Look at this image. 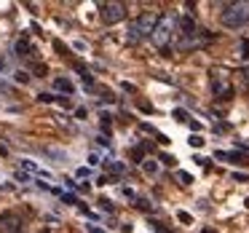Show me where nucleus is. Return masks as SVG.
I'll use <instances>...</instances> for the list:
<instances>
[{"label": "nucleus", "mask_w": 249, "mask_h": 233, "mask_svg": "<svg viewBox=\"0 0 249 233\" xmlns=\"http://www.w3.org/2000/svg\"><path fill=\"white\" fill-rule=\"evenodd\" d=\"M158 24V17L150 11L140 14V17L134 19V22L129 24V30H126V40L129 43H140L142 38H153V30H156Z\"/></svg>", "instance_id": "f257e3e1"}, {"label": "nucleus", "mask_w": 249, "mask_h": 233, "mask_svg": "<svg viewBox=\"0 0 249 233\" xmlns=\"http://www.w3.org/2000/svg\"><path fill=\"white\" fill-rule=\"evenodd\" d=\"M177 27H179V19H177V14H163V17H158V24H156V30H153V43L158 46V49H166L169 43H172V35L177 33Z\"/></svg>", "instance_id": "f03ea898"}, {"label": "nucleus", "mask_w": 249, "mask_h": 233, "mask_svg": "<svg viewBox=\"0 0 249 233\" xmlns=\"http://www.w3.org/2000/svg\"><path fill=\"white\" fill-rule=\"evenodd\" d=\"M222 24L228 30H241L249 24V3H228L222 11Z\"/></svg>", "instance_id": "7ed1b4c3"}, {"label": "nucleus", "mask_w": 249, "mask_h": 233, "mask_svg": "<svg viewBox=\"0 0 249 233\" xmlns=\"http://www.w3.org/2000/svg\"><path fill=\"white\" fill-rule=\"evenodd\" d=\"M209 75H212L209 81H212V91H214V97L217 99H231V94H233L231 72H228L225 67H214Z\"/></svg>", "instance_id": "20e7f679"}, {"label": "nucleus", "mask_w": 249, "mask_h": 233, "mask_svg": "<svg viewBox=\"0 0 249 233\" xmlns=\"http://www.w3.org/2000/svg\"><path fill=\"white\" fill-rule=\"evenodd\" d=\"M99 19H102V24H107V27H113V24L124 22L126 19V3H102L99 6Z\"/></svg>", "instance_id": "39448f33"}, {"label": "nucleus", "mask_w": 249, "mask_h": 233, "mask_svg": "<svg viewBox=\"0 0 249 233\" xmlns=\"http://www.w3.org/2000/svg\"><path fill=\"white\" fill-rule=\"evenodd\" d=\"M22 231V220H19L17 215H3L0 217V233H19Z\"/></svg>", "instance_id": "423d86ee"}, {"label": "nucleus", "mask_w": 249, "mask_h": 233, "mask_svg": "<svg viewBox=\"0 0 249 233\" xmlns=\"http://www.w3.org/2000/svg\"><path fill=\"white\" fill-rule=\"evenodd\" d=\"M217 158H220V161H231V163H249V158L244 156V153H222V150H217Z\"/></svg>", "instance_id": "0eeeda50"}, {"label": "nucleus", "mask_w": 249, "mask_h": 233, "mask_svg": "<svg viewBox=\"0 0 249 233\" xmlns=\"http://www.w3.org/2000/svg\"><path fill=\"white\" fill-rule=\"evenodd\" d=\"M17 54H19V56H33V54H35L33 43H30L27 38H19V40H17Z\"/></svg>", "instance_id": "6e6552de"}, {"label": "nucleus", "mask_w": 249, "mask_h": 233, "mask_svg": "<svg viewBox=\"0 0 249 233\" xmlns=\"http://www.w3.org/2000/svg\"><path fill=\"white\" fill-rule=\"evenodd\" d=\"M54 86L59 89V91H65V94H72V91H75V86H72V81H70V78H56V81H54Z\"/></svg>", "instance_id": "1a4fd4ad"}, {"label": "nucleus", "mask_w": 249, "mask_h": 233, "mask_svg": "<svg viewBox=\"0 0 249 233\" xmlns=\"http://www.w3.org/2000/svg\"><path fill=\"white\" fill-rule=\"evenodd\" d=\"M142 169H145V174H158V161H142Z\"/></svg>", "instance_id": "9d476101"}, {"label": "nucleus", "mask_w": 249, "mask_h": 233, "mask_svg": "<svg viewBox=\"0 0 249 233\" xmlns=\"http://www.w3.org/2000/svg\"><path fill=\"white\" fill-rule=\"evenodd\" d=\"M145 150H147V145H140V147H134V150H131V158H134V161H142V156H145Z\"/></svg>", "instance_id": "9b49d317"}, {"label": "nucleus", "mask_w": 249, "mask_h": 233, "mask_svg": "<svg viewBox=\"0 0 249 233\" xmlns=\"http://www.w3.org/2000/svg\"><path fill=\"white\" fill-rule=\"evenodd\" d=\"M238 56H241V59L249 56V40H241V43H238Z\"/></svg>", "instance_id": "f8f14e48"}, {"label": "nucleus", "mask_w": 249, "mask_h": 233, "mask_svg": "<svg viewBox=\"0 0 249 233\" xmlns=\"http://www.w3.org/2000/svg\"><path fill=\"white\" fill-rule=\"evenodd\" d=\"M177 179H179L182 185H190V182H193V177H190L188 172H177Z\"/></svg>", "instance_id": "ddd939ff"}, {"label": "nucleus", "mask_w": 249, "mask_h": 233, "mask_svg": "<svg viewBox=\"0 0 249 233\" xmlns=\"http://www.w3.org/2000/svg\"><path fill=\"white\" fill-rule=\"evenodd\" d=\"M177 220H179V222H185V225H190V222H193V217H190L188 212H177Z\"/></svg>", "instance_id": "4468645a"}, {"label": "nucleus", "mask_w": 249, "mask_h": 233, "mask_svg": "<svg viewBox=\"0 0 249 233\" xmlns=\"http://www.w3.org/2000/svg\"><path fill=\"white\" fill-rule=\"evenodd\" d=\"M188 142H190V147H201V145H204V140H201L198 134H193V137H190Z\"/></svg>", "instance_id": "2eb2a0df"}, {"label": "nucleus", "mask_w": 249, "mask_h": 233, "mask_svg": "<svg viewBox=\"0 0 249 233\" xmlns=\"http://www.w3.org/2000/svg\"><path fill=\"white\" fill-rule=\"evenodd\" d=\"M174 118L182 121V124H185V121H188V113H185V110H174Z\"/></svg>", "instance_id": "dca6fc26"}, {"label": "nucleus", "mask_w": 249, "mask_h": 233, "mask_svg": "<svg viewBox=\"0 0 249 233\" xmlns=\"http://www.w3.org/2000/svg\"><path fill=\"white\" fill-rule=\"evenodd\" d=\"M153 231H158V233H172L169 228H163V222H153Z\"/></svg>", "instance_id": "f3484780"}, {"label": "nucleus", "mask_w": 249, "mask_h": 233, "mask_svg": "<svg viewBox=\"0 0 249 233\" xmlns=\"http://www.w3.org/2000/svg\"><path fill=\"white\" fill-rule=\"evenodd\" d=\"M14 78H17L19 83H27V81H30V75H27V72H22V70H19V72H17V75H14Z\"/></svg>", "instance_id": "a211bd4d"}, {"label": "nucleus", "mask_w": 249, "mask_h": 233, "mask_svg": "<svg viewBox=\"0 0 249 233\" xmlns=\"http://www.w3.org/2000/svg\"><path fill=\"white\" fill-rule=\"evenodd\" d=\"M110 124H113V121H110V115H102V129L105 131H110Z\"/></svg>", "instance_id": "6ab92c4d"}, {"label": "nucleus", "mask_w": 249, "mask_h": 233, "mask_svg": "<svg viewBox=\"0 0 249 233\" xmlns=\"http://www.w3.org/2000/svg\"><path fill=\"white\" fill-rule=\"evenodd\" d=\"M233 179H236V182H249L247 174H233Z\"/></svg>", "instance_id": "aec40b11"}, {"label": "nucleus", "mask_w": 249, "mask_h": 233, "mask_svg": "<svg viewBox=\"0 0 249 233\" xmlns=\"http://www.w3.org/2000/svg\"><path fill=\"white\" fill-rule=\"evenodd\" d=\"M99 204H102L105 212H113V204H110V201H99Z\"/></svg>", "instance_id": "412c9836"}, {"label": "nucleus", "mask_w": 249, "mask_h": 233, "mask_svg": "<svg viewBox=\"0 0 249 233\" xmlns=\"http://www.w3.org/2000/svg\"><path fill=\"white\" fill-rule=\"evenodd\" d=\"M89 233H105L102 228H97V225H89Z\"/></svg>", "instance_id": "4be33fe9"}, {"label": "nucleus", "mask_w": 249, "mask_h": 233, "mask_svg": "<svg viewBox=\"0 0 249 233\" xmlns=\"http://www.w3.org/2000/svg\"><path fill=\"white\" fill-rule=\"evenodd\" d=\"M6 70V59H3V56H0V72Z\"/></svg>", "instance_id": "5701e85b"}, {"label": "nucleus", "mask_w": 249, "mask_h": 233, "mask_svg": "<svg viewBox=\"0 0 249 233\" xmlns=\"http://www.w3.org/2000/svg\"><path fill=\"white\" fill-rule=\"evenodd\" d=\"M201 233H217V231H214V228H204Z\"/></svg>", "instance_id": "b1692460"}, {"label": "nucleus", "mask_w": 249, "mask_h": 233, "mask_svg": "<svg viewBox=\"0 0 249 233\" xmlns=\"http://www.w3.org/2000/svg\"><path fill=\"white\" fill-rule=\"evenodd\" d=\"M244 81L249 83V67H247V70H244Z\"/></svg>", "instance_id": "393cba45"}]
</instances>
